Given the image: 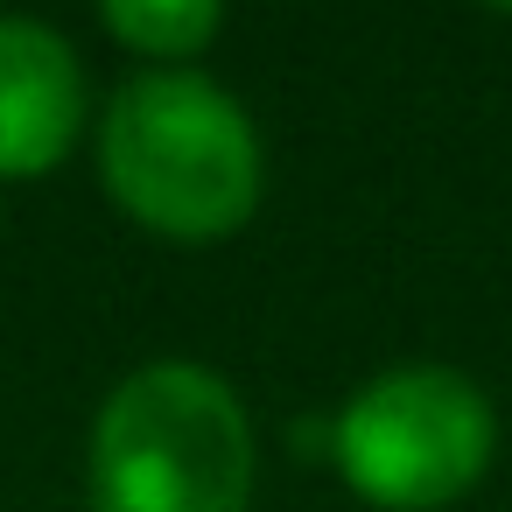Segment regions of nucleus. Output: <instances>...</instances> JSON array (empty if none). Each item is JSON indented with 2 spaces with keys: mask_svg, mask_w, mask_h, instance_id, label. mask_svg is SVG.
I'll return each instance as SVG.
<instances>
[{
  "mask_svg": "<svg viewBox=\"0 0 512 512\" xmlns=\"http://www.w3.org/2000/svg\"><path fill=\"white\" fill-rule=\"evenodd\" d=\"M99 183L141 232L218 246L260 211V127L204 71H141L99 113Z\"/></svg>",
  "mask_w": 512,
  "mask_h": 512,
  "instance_id": "f257e3e1",
  "label": "nucleus"
},
{
  "mask_svg": "<svg viewBox=\"0 0 512 512\" xmlns=\"http://www.w3.org/2000/svg\"><path fill=\"white\" fill-rule=\"evenodd\" d=\"M253 414L225 372L155 358L127 372L85 442L92 512H246L253 505Z\"/></svg>",
  "mask_w": 512,
  "mask_h": 512,
  "instance_id": "f03ea898",
  "label": "nucleus"
},
{
  "mask_svg": "<svg viewBox=\"0 0 512 512\" xmlns=\"http://www.w3.org/2000/svg\"><path fill=\"white\" fill-rule=\"evenodd\" d=\"M498 414L456 365H393L330 421V463L372 512H449L484 484Z\"/></svg>",
  "mask_w": 512,
  "mask_h": 512,
  "instance_id": "7ed1b4c3",
  "label": "nucleus"
},
{
  "mask_svg": "<svg viewBox=\"0 0 512 512\" xmlns=\"http://www.w3.org/2000/svg\"><path fill=\"white\" fill-rule=\"evenodd\" d=\"M85 127V64L36 15H0V183L50 176Z\"/></svg>",
  "mask_w": 512,
  "mask_h": 512,
  "instance_id": "20e7f679",
  "label": "nucleus"
},
{
  "mask_svg": "<svg viewBox=\"0 0 512 512\" xmlns=\"http://www.w3.org/2000/svg\"><path fill=\"white\" fill-rule=\"evenodd\" d=\"M99 29L120 50L155 57V71H190V57H204L218 43L225 8L218 0H106Z\"/></svg>",
  "mask_w": 512,
  "mask_h": 512,
  "instance_id": "39448f33",
  "label": "nucleus"
}]
</instances>
